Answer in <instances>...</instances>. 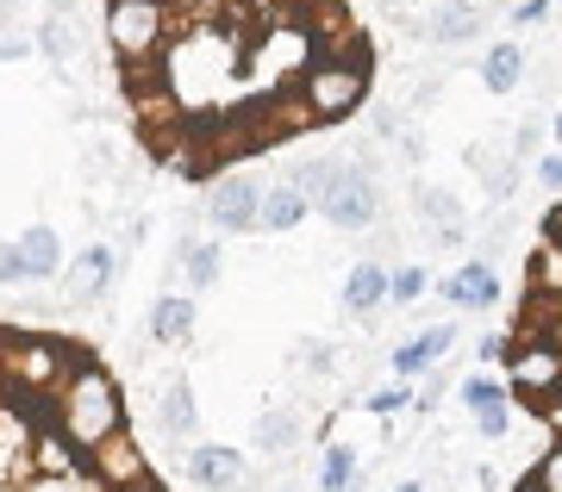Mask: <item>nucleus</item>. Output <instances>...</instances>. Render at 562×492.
<instances>
[{"label": "nucleus", "mask_w": 562, "mask_h": 492, "mask_svg": "<svg viewBox=\"0 0 562 492\" xmlns=\"http://www.w3.org/2000/svg\"><path fill=\"white\" fill-rule=\"evenodd\" d=\"M557 138H562V113H557Z\"/></svg>", "instance_id": "4c0bfd02"}, {"label": "nucleus", "mask_w": 562, "mask_h": 492, "mask_svg": "<svg viewBox=\"0 0 562 492\" xmlns=\"http://www.w3.org/2000/svg\"><path fill=\"white\" fill-rule=\"evenodd\" d=\"M382 299H387V268L375 256L357 262V268H350V281H344V306H350V312H375Z\"/></svg>", "instance_id": "dca6fc26"}, {"label": "nucleus", "mask_w": 562, "mask_h": 492, "mask_svg": "<svg viewBox=\"0 0 562 492\" xmlns=\"http://www.w3.org/2000/svg\"><path fill=\"white\" fill-rule=\"evenodd\" d=\"M513 380H519V393L525 399H543L550 387H562V350H557V336H525V350L513 355Z\"/></svg>", "instance_id": "39448f33"}, {"label": "nucleus", "mask_w": 562, "mask_h": 492, "mask_svg": "<svg viewBox=\"0 0 562 492\" xmlns=\"http://www.w3.org/2000/svg\"><path fill=\"white\" fill-rule=\"evenodd\" d=\"M538 181L543 187H562V157H538Z\"/></svg>", "instance_id": "c9c22d12"}, {"label": "nucleus", "mask_w": 562, "mask_h": 492, "mask_svg": "<svg viewBox=\"0 0 562 492\" xmlns=\"http://www.w3.org/2000/svg\"><path fill=\"white\" fill-rule=\"evenodd\" d=\"M350 480H357V455L331 449V455H325V468H319V487H350Z\"/></svg>", "instance_id": "a878e982"}, {"label": "nucleus", "mask_w": 562, "mask_h": 492, "mask_svg": "<svg viewBox=\"0 0 562 492\" xmlns=\"http://www.w3.org/2000/svg\"><path fill=\"white\" fill-rule=\"evenodd\" d=\"M20 262H25V281H44L63 268V243L50 225H32V231L20 237Z\"/></svg>", "instance_id": "2eb2a0df"}, {"label": "nucleus", "mask_w": 562, "mask_h": 492, "mask_svg": "<svg viewBox=\"0 0 562 492\" xmlns=\"http://www.w3.org/2000/svg\"><path fill=\"white\" fill-rule=\"evenodd\" d=\"M450 343H457V331H450V324H438V331H419L401 355H394V368H401V375H419V368H431V362H438Z\"/></svg>", "instance_id": "6ab92c4d"}, {"label": "nucleus", "mask_w": 562, "mask_h": 492, "mask_svg": "<svg viewBox=\"0 0 562 492\" xmlns=\"http://www.w3.org/2000/svg\"><path fill=\"white\" fill-rule=\"evenodd\" d=\"M494 393H501V387H494V380H487V375L462 380V405H482V399H494Z\"/></svg>", "instance_id": "2f4dec72"}, {"label": "nucleus", "mask_w": 562, "mask_h": 492, "mask_svg": "<svg viewBox=\"0 0 562 492\" xmlns=\"http://www.w3.org/2000/svg\"><path fill=\"white\" fill-rule=\"evenodd\" d=\"M401 405H406V387H387V393H375V399H369V412H401Z\"/></svg>", "instance_id": "72a5a7b5"}, {"label": "nucleus", "mask_w": 562, "mask_h": 492, "mask_svg": "<svg viewBox=\"0 0 562 492\" xmlns=\"http://www.w3.org/2000/svg\"><path fill=\"white\" fill-rule=\"evenodd\" d=\"M543 237H550V243H557V250H562V206H557V213H550V218H543Z\"/></svg>", "instance_id": "e433bc0d"}, {"label": "nucleus", "mask_w": 562, "mask_h": 492, "mask_svg": "<svg viewBox=\"0 0 562 492\" xmlns=\"http://www.w3.org/2000/svg\"><path fill=\"white\" fill-rule=\"evenodd\" d=\"M319 213L338 225V231H369L375 213H382V194H375V175L362 162H338L331 181L319 187Z\"/></svg>", "instance_id": "f03ea898"}, {"label": "nucleus", "mask_w": 562, "mask_h": 492, "mask_svg": "<svg viewBox=\"0 0 562 492\" xmlns=\"http://www.w3.org/2000/svg\"><path fill=\"white\" fill-rule=\"evenodd\" d=\"M482 32V7L475 0H443L438 13L425 20V38H438V44H469Z\"/></svg>", "instance_id": "9d476101"}, {"label": "nucleus", "mask_w": 562, "mask_h": 492, "mask_svg": "<svg viewBox=\"0 0 562 492\" xmlns=\"http://www.w3.org/2000/svg\"><path fill=\"white\" fill-rule=\"evenodd\" d=\"M257 199L262 187L250 175H232L213 187V206H206V218L220 225V231H257Z\"/></svg>", "instance_id": "423d86ee"}, {"label": "nucleus", "mask_w": 562, "mask_h": 492, "mask_svg": "<svg viewBox=\"0 0 562 492\" xmlns=\"http://www.w3.org/2000/svg\"><path fill=\"white\" fill-rule=\"evenodd\" d=\"M0 281H25V262H20V243H0Z\"/></svg>", "instance_id": "7c9ffc66"}, {"label": "nucleus", "mask_w": 562, "mask_h": 492, "mask_svg": "<svg viewBox=\"0 0 562 492\" xmlns=\"http://www.w3.org/2000/svg\"><path fill=\"white\" fill-rule=\"evenodd\" d=\"M531 150H538V118H525L519 138H513V157H519V162H531Z\"/></svg>", "instance_id": "473e14b6"}, {"label": "nucleus", "mask_w": 562, "mask_h": 492, "mask_svg": "<svg viewBox=\"0 0 562 492\" xmlns=\"http://www.w3.org/2000/svg\"><path fill=\"white\" fill-rule=\"evenodd\" d=\"M375 138H382V144H394V150H401L406 162H425V138L413 131V125H406L401 113H382V118H375Z\"/></svg>", "instance_id": "412c9836"}, {"label": "nucleus", "mask_w": 562, "mask_h": 492, "mask_svg": "<svg viewBox=\"0 0 562 492\" xmlns=\"http://www.w3.org/2000/svg\"><path fill=\"white\" fill-rule=\"evenodd\" d=\"M181 473H188L194 487H238V480H244V461H238V449H220V443H201V449H188V461H181Z\"/></svg>", "instance_id": "1a4fd4ad"}, {"label": "nucleus", "mask_w": 562, "mask_h": 492, "mask_svg": "<svg viewBox=\"0 0 562 492\" xmlns=\"http://www.w3.org/2000/svg\"><path fill=\"white\" fill-rule=\"evenodd\" d=\"M301 436H306V417L294 412V405H276V412H262V417H257V443H262L269 455L294 449Z\"/></svg>", "instance_id": "f3484780"}, {"label": "nucleus", "mask_w": 562, "mask_h": 492, "mask_svg": "<svg viewBox=\"0 0 562 492\" xmlns=\"http://www.w3.org/2000/svg\"><path fill=\"white\" fill-rule=\"evenodd\" d=\"M462 157H469L475 181H482L494 199H513V194H519V157H513V150H501V144H469Z\"/></svg>", "instance_id": "6e6552de"}, {"label": "nucleus", "mask_w": 562, "mask_h": 492, "mask_svg": "<svg viewBox=\"0 0 562 492\" xmlns=\"http://www.w3.org/2000/svg\"><path fill=\"white\" fill-rule=\"evenodd\" d=\"M63 431H69V443H76L88 461H94V449H101L113 431H125V405H120V387H113V375L101 368V355L88 350L69 368V380H63Z\"/></svg>", "instance_id": "f257e3e1"}, {"label": "nucleus", "mask_w": 562, "mask_h": 492, "mask_svg": "<svg viewBox=\"0 0 562 492\" xmlns=\"http://www.w3.org/2000/svg\"><path fill=\"white\" fill-rule=\"evenodd\" d=\"M387 294L394 299H419L425 294V268H394V275H387Z\"/></svg>", "instance_id": "c85d7f7f"}, {"label": "nucleus", "mask_w": 562, "mask_h": 492, "mask_svg": "<svg viewBox=\"0 0 562 492\" xmlns=\"http://www.w3.org/2000/svg\"><path fill=\"white\" fill-rule=\"evenodd\" d=\"M369 94V69L357 62H306V118H344Z\"/></svg>", "instance_id": "7ed1b4c3"}, {"label": "nucleus", "mask_w": 562, "mask_h": 492, "mask_svg": "<svg viewBox=\"0 0 562 492\" xmlns=\"http://www.w3.org/2000/svg\"><path fill=\"white\" fill-rule=\"evenodd\" d=\"M475 424H482V436H506V424H513V412H506V399L494 393V399H482L475 405Z\"/></svg>", "instance_id": "bb28decb"}, {"label": "nucleus", "mask_w": 562, "mask_h": 492, "mask_svg": "<svg viewBox=\"0 0 562 492\" xmlns=\"http://www.w3.org/2000/svg\"><path fill=\"white\" fill-rule=\"evenodd\" d=\"M550 20V0H519L513 7V25H543Z\"/></svg>", "instance_id": "c756f323"}, {"label": "nucleus", "mask_w": 562, "mask_h": 492, "mask_svg": "<svg viewBox=\"0 0 562 492\" xmlns=\"http://www.w3.org/2000/svg\"><path fill=\"white\" fill-rule=\"evenodd\" d=\"M106 32H113V50L125 57H150L169 32V7L162 0H106Z\"/></svg>", "instance_id": "20e7f679"}, {"label": "nucleus", "mask_w": 562, "mask_h": 492, "mask_svg": "<svg viewBox=\"0 0 562 492\" xmlns=\"http://www.w3.org/2000/svg\"><path fill=\"white\" fill-rule=\"evenodd\" d=\"M531 287H543V294H562V250H557V243L531 256Z\"/></svg>", "instance_id": "b1692460"}, {"label": "nucleus", "mask_w": 562, "mask_h": 492, "mask_svg": "<svg viewBox=\"0 0 562 492\" xmlns=\"http://www.w3.org/2000/svg\"><path fill=\"white\" fill-rule=\"evenodd\" d=\"M331 169H338V157H313V162H301V175H294V187H301L306 199H319V187L331 181Z\"/></svg>", "instance_id": "393cba45"}, {"label": "nucleus", "mask_w": 562, "mask_h": 492, "mask_svg": "<svg viewBox=\"0 0 562 492\" xmlns=\"http://www.w3.org/2000/svg\"><path fill=\"white\" fill-rule=\"evenodd\" d=\"M194 424H201L194 387H188V380H169V393H162V405H157V431L169 436V443H181V436H194Z\"/></svg>", "instance_id": "ddd939ff"}, {"label": "nucleus", "mask_w": 562, "mask_h": 492, "mask_svg": "<svg viewBox=\"0 0 562 492\" xmlns=\"http://www.w3.org/2000/svg\"><path fill=\"white\" fill-rule=\"evenodd\" d=\"M531 480H538V487H557V492H562V449L550 455V461H543V468L531 473Z\"/></svg>", "instance_id": "f704fd0d"}, {"label": "nucleus", "mask_w": 562, "mask_h": 492, "mask_svg": "<svg viewBox=\"0 0 562 492\" xmlns=\"http://www.w3.org/2000/svg\"><path fill=\"white\" fill-rule=\"evenodd\" d=\"M181 262H188V281L194 287H213L220 281V250L213 243H181Z\"/></svg>", "instance_id": "4be33fe9"}, {"label": "nucleus", "mask_w": 562, "mask_h": 492, "mask_svg": "<svg viewBox=\"0 0 562 492\" xmlns=\"http://www.w3.org/2000/svg\"><path fill=\"white\" fill-rule=\"evenodd\" d=\"M482 81L494 88V94H513V88L525 81V50L519 44H494L487 62H482Z\"/></svg>", "instance_id": "aec40b11"}, {"label": "nucleus", "mask_w": 562, "mask_h": 492, "mask_svg": "<svg viewBox=\"0 0 562 492\" xmlns=\"http://www.w3.org/2000/svg\"><path fill=\"white\" fill-rule=\"evenodd\" d=\"M150 331H157V343H188L194 336V299H157V312H150Z\"/></svg>", "instance_id": "a211bd4d"}, {"label": "nucleus", "mask_w": 562, "mask_h": 492, "mask_svg": "<svg viewBox=\"0 0 562 492\" xmlns=\"http://www.w3.org/2000/svg\"><path fill=\"white\" fill-rule=\"evenodd\" d=\"M301 218H306V194L294 187V181L257 199V231H294Z\"/></svg>", "instance_id": "4468645a"}, {"label": "nucleus", "mask_w": 562, "mask_h": 492, "mask_svg": "<svg viewBox=\"0 0 562 492\" xmlns=\"http://www.w3.org/2000/svg\"><path fill=\"white\" fill-rule=\"evenodd\" d=\"M331 362H338V350H331L325 336H306V343H294V368H301V375H325Z\"/></svg>", "instance_id": "5701e85b"}, {"label": "nucleus", "mask_w": 562, "mask_h": 492, "mask_svg": "<svg viewBox=\"0 0 562 492\" xmlns=\"http://www.w3.org/2000/svg\"><path fill=\"white\" fill-rule=\"evenodd\" d=\"M113 268H120L113 250H106V243H88V250L76 256V268H69V287H76L81 299H101L106 287H113Z\"/></svg>", "instance_id": "f8f14e48"}, {"label": "nucleus", "mask_w": 562, "mask_h": 492, "mask_svg": "<svg viewBox=\"0 0 562 492\" xmlns=\"http://www.w3.org/2000/svg\"><path fill=\"white\" fill-rule=\"evenodd\" d=\"M443 299H457V306H494L501 299V281H494V268L482 262H462L457 275L443 281Z\"/></svg>", "instance_id": "9b49d317"}, {"label": "nucleus", "mask_w": 562, "mask_h": 492, "mask_svg": "<svg viewBox=\"0 0 562 492\" xmlns=\"http://www.w3.org/2000/svg\"><path fill=\"white\" fill-rule=\"evenodd\" d=\"M413 199H419V218L438 231L443 250H462L469 243V225H462V199L450 194V187H431V181H419L413 187Z\"/></svg>", "instance_id": "0eeeda50"}, {"label": "nucleus", "mask_w": 562, "mask_h": 492, "mask_svg": "<svg viewBox=\"0 0 562 492\" xmlns=\"http://www.w3.org/2000/svg\"><path fill=\"white\" fill-rule=\"evenodd\" d=\"M38 44H44V50H50L57 62H69V57H76V32H69L63 20H50V25H44V32H38Z\"/></svg>", "instance_id": "cd10ccee"}]
</instances>
